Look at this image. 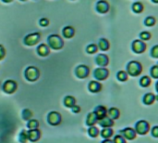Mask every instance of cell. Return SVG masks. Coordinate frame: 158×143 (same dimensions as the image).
<instances>
[{"label": "cell", "mask_w": 158, "mask_h": 143, "mask_svg": "<svg viewBox=\"0 0 158 143\" xmlns=\"http://www.w3.org/2000/svg\"><path fill=\"white\" fill-rule=\"evenodd\" d=\"M48 47L53 49H60L64 46V41L58 35H51L47 38Z\"/></svg>", "instance_id": "6da1fadb"}, {"label": "cell", "mask_w": 158, "mask_h": 143, "mask_svg": "<svg viewBox=\"0 0 158 143\" xmlns=\"http://www.w3.org/2000/svg\"><path fill=\"white\" fill-rule=\"evenodd\" d=\"M41 39V34L40 33H33L29 34L24 37V44L27 46H34L39 42Z\"/></svg>", "instance_id": "7a4b0ae2"}, {"label": "cell", "mask_w": 158, "mask_h": 143, "mask_svg": "<svg viewBox=\"0 0 158 143\" xmlns=\"http://www.w3.org/2000/svg\"><path fill=\"white\" fill-rule=\"evenodd\" d=\"M141 72V65L138 61H130L128 65V73L132 75L136 76L139 75Z\"/></svg>", "instance_id": "3957f363"}, {"label": "cell", "mask_w": 158, "mask_h": 143, "mask_svg": "<svg viewBox=\"0 0 158 143\" xmlns=\"http://www.w3.org/2000/svg\"><path fill=\"white\" fill-rule=\"evenodd\" d=\"M39 70L36 68V67H34V66H31V67H28L25 71V76L26 78L29 80V81H35L38 79L39 77Z\"/></svg>", "instance_id": "277c9868"}, {"label": "cell", "mask_w": 158, "mask_h": 143, "mask_svg": "<svg viewBox=\"0 0 158 143\" xmlns=\"http://www.w3.org/2000/svg\"><path fill=\"white\" fill-rule=\"evenodd\" d=\"M132 49L136 53H142L146 49V44L141 40H134L132 43Z\"/></svg>", "instance_id": "5b68a950"}, {"label": "cell", "mask_w": 158, "mask_h": 143, "mask_svg": "<svg viewBox=\"0 0 158 143\" xmlns=\"http://www.w3.org/2000/svg\"><path fill=\"white\" fill-rule=\"evenodd\" d=\"M96 11L99 13H106L109 11V4L105 0H100L96 4Z\"/></svg>", "instance_id": "8992f818"}, {"label": "cell", "mask_w": 158, "mask_h": 143, "mask_svg": "<svg viewBox=\"0 0 158 143\" xmlns=\"http://www.w3.org/2000/svg\"><path fill=\"white\" fill-rule=\"evenodd\" d=\"M76 74L80 78H84V77L88 76V74H89V68L85 65H80L76 69Z\"/></svg>", "instance_id": "52a82bcc"}, {"label": "cell", "mask_w": 158, "mask_h": 143, "mask_svg": "<svg viewBox=\"0 0 158 143\" xmlns=\"http://www.w3.org/2000/svg\"><path fill=\"white\" fill-rule=\"evenodd\" d=\"M108 75V71L104 68L96 69L94 72V77L98 80H105Z\"/></svg>", "instance_id": "ba28073f"}, {"label": "cell", "mask_w": 158, "mask_h": 143, "mask_svg": "<svg viewBox=\"0 0 158 143\" xmlns=\"http://www.w3.org/2000/svg\"><path fill=\"white\" fill-rule=\"evenodd\" d=\"M4 90L7 92V93H12L16 90L17 88V84L12 81V80H8L5 84H4V86H3Z\"/></svg>", "instance_id": "9c48e42d"}, {"label": "cell", "mask_w": 158, "mask_h": 143, "mask_svg": "<svg viewBox=\"0 0 158 143\" xmlns=\"http://www.w3.org/2000/svg\"><path fill=\"white\" fill-rule=\"evenodd\" d=\"M50 52V48L47 45L45 44H41L40 46H38L37 48V53L38 55L42 56V57H45L49 54Z\"/></svg>", "instance_id": "30bf717a"}, {"label": "cell", "mask_w": 158, "mask_h": 143, "mask_svg": "<svg viewBox=\"0 0 158 143\" xmlns=\"http://www.w3.org/2000/svg\"><path fill=\"white\" fill-rule=\"evenodd\" d=\"M63 36L65 38H71L75 35V29L72 26H66L63 28Z\"/></svg>", "instance_id": "8fae6325"}, {"label": "cell", "mask_w": 158, "mask_h": 143, "mask_svg": "<svg viewBox=\"0 0 158 143\" xmlns=\"http://www.w3.org/2000/svg\"><path fill=\"white\" fill-rule=\"evenodd\" d=\"M96 62L98 65L104 67V66H106L107 63H108V58L106 55H104V54H100L99 56H97L96 58Z\"/></svg>", "instance_id": "7c38bea8"}, {"label": "cell", "mask_w": 158, "mask_h": 143, "mask_svg": "<svg viewBox=\"0 0 158 143\" xmlns=\"http://www.w3.org/2000/svg\"><path fill=\"white\" fill-rule=\"evenodd\" d=\"M98 47L101 50L106 51L109 48V42L105 38H101L98 42Z\"/></svg>", "instance_id": "4fadbf2b"}, {"label": "cell", "mask_w": 158, "mask_h": 143, "mask_svg": "<svg viewBox=\"0 0 158 143\" xmlns=\"http://www.w3.org/2000/svg\"><path fill=\"white\" fill-rule=\"evenodd\" d=\"M143 9H144L143 8V5L140 2H135L132 5V11L135 13H140L143 11Z\"/></svg>", "instance_id": "5bb4252c"}, {"label": "cell", "mask_w": 158, "mask_h": 143, "mask_svg": "<svg viewBox=\"0 0 158 143\" xmlns=\"http://www.w3.org/2000/svg\"><path fill=\"white\" fill-rule=\"evenodd\" d=\"M100 88H101V85L99 83L95 82V81H93V82H91L89 84V89H90V91L96 92V91L100 90Z\"/></svg>", "instance_id": "9a60e30c"}, {"label": "cell", "mask_w": 158, "mask_h": 143, "mask_svg": "<svg viewBox=\"0 0 158 143\" xmlns=\"http://www.w3.org/2000/svg\"><path fill=\"white\" fill-rule=\"evenodd\" d=\"M155 23H156L155 18H154V17H152V16L147 17V18L145 19V21H144V24H145L146 26H153V25L155 24Z\"/></svg>", "instance_id": "2e32d148"}, {"label": "cell", "mask_w": 158, "mask_h": 143, "mask_svg": "<svg viewBox=\"0 0 158 143\" xmlns=\"http://www.w3.org/2000/svg\"><path fill=\"white\" fill-rule=\"evenodd\" d=\"M98 50V47L95 45V44H90L87 48H86V51L89 53V54H93L95 52H97Z\"/></svg>", "instance_id": "e0dca14e"}, {"label": "cell", "mask_w": 158, "mask_h": 143, "mask_svg": "<svg viewBox=\"0 0 158 143\" xmlns=\"http://www.w3.org/2000/svg\"><path fill=\"white\" fill-rule=\"evenodd\" d=\"M140 37L141 41H147V40H149L152 37V35H151V33L144 31V32H141L140 34Z\"/></svg>", "instance_id": "ac0fdd59"}, {"label": "cell", "mask_w": 158, "mask_h": 143, "mask_svg": "<svg viewBox=\"0 0 158 143\" xmlns=\"http://www.w3.org/2000/svg\"><path fill=\"white\" fill-rule=\"evenodd\" d=\"M150 82H151V80H150V78H149L148 76H143V77L140 79V84L142 86H149Z\"/></svg>", "instance_id": "d6986e66"}, {"label": "cell", "mask_w": 158, "mask_h": 143, "mask_svg": "<svg viewBox=\"0 0 158 143\" xmlns=\"http://www.w3.org/2000/svg\"><path fill=\"white\" fill-rule=\"evenodd\" d=\"M117 78H118L120 81H126V80H127V73H126V72H123V71L119 72V73L117 74Z\"/></svg>", "instance_id": "ffe728a7"}, {"label": "cell", "mask_w": 158, "mask_h": 143, "mask_svg": "<svg viewBox=\"0 0 158 143\" xmlns=\"http://www.w3.org/2000/svg\"><path fill=\"white\" fill-rule=\"evenodd\" d=\"M153 99H154V97H153V95H152V94H147V95L145 96V98H144V100H145V102H146L147 104L152 103V102L153 101Z\"/></svg>", "instance_id": "44dd1931"}, {"label": "cell", "mask_w": 158, "mask_h": 143, "mask_svg": "<svg viewBox=\"0 0 158 143\" xmlns=\"http://www.w3.org/2000/svg\"><path fill=\"white\" fill-rule=\"evenodd\" d=\"M74 101H75V99L72 97H67L65 99V103H66L67 106H71L74 103Z\"/></svg>", "instance_id": "7402d4cb"}, {"label": "cell", "mask_w": 158, "mask_h": 143, "mask_svg": "<svg viewBox=\"0 0 158 143\" xmlns=\"http://www.w3.org/2000/svg\"><path fill=\"white\" fill-rule=\"evenodd\" d=\"M39 23H40V25H41V26L45 27V26H47V25L49 24V20H48V19H46V18H43V19H41V20H40Z\"/></svg>", "instance_id": "603a6c76"}, {"label": "cell", "mask_w": 158, "mask_h": 143, "mask_svg": "<svg viewBox=\"0 0 158 143\" xmlns=\"http://www.w3.org/2000/svg\"><path fill=\"white\" fill-rule=\"evenodd\" d=\"M151 73H152V75L154 77V78H157L158 76V67L157 66H153L151 70Z\"/></svg>", "instance_id": "cb8c5ba5"}, {"label": "cell", "mask_w": 158, "mask_h": 143, "mask_svg": "<svg viewBox=\"0 0 158 143\" xmlns=\"http://www.w3.org/2000/svg\"><path fill=\"white\" fill-rule=\"evenodd\" d=\"M5 54H6V51H5V48L2 45H0V61L3 60L4 57H5Z\"/></svg>", "instance_id": "d4e9b609"}, {"label": "cell", "mask_w": 158, "mask_h": 143, "mask_svg": "<svg viewBox=\"0 0 158 143\" xmlns=\"http://www.w3.org/2000/svg\"><path fill=\"white\" fill-rule=\"evenodd\" d=\"M152 55L154 57V58H157L158 56V46H154L152 49Z\"/></svg>", "instance_id": "484cf974"}, {"label": "cell", "mask_w": 158, "mask_h": 143, "mask_svg": "<svg viewBox=\"0 0 158 143\" xmlns=\"http://www.w3.org/2000/svg\"><path fill=\"white\" fill-rule=\"evenodd\" d=\"M2 1H3L4 3H10V2L13 1V0H2Z\"/></svg>", "instance_id": "4316f807"}, {"label": "cell", "mask_w": 158, "mask_h": 143, "mask_svg": "<svg viewBox=\"0 0 158 143\" xmlns=\"http://www.w3.org/2000/svg\"><path fill=\"white\" fill-rule=\"evenodd\" d=\"M152 2H153V3H157V2H158V0H152Z\"/></svg>", "instance_id": "83f0119b"}, {"label": "cell", "mask_w": 158, "mask_h": 143, "mask_svg": "<svg viewBox=\"0 0 158 143\" xmlns=\"http://www.w3.org/2000/svg\"><path fill=\"white\" fill-rule=\"evenodd\" d=\"M21 1H22V2H25V1H27V0H21Z\"/></svg>", "instance_id": "f1b7e54d"}]
</instances>
